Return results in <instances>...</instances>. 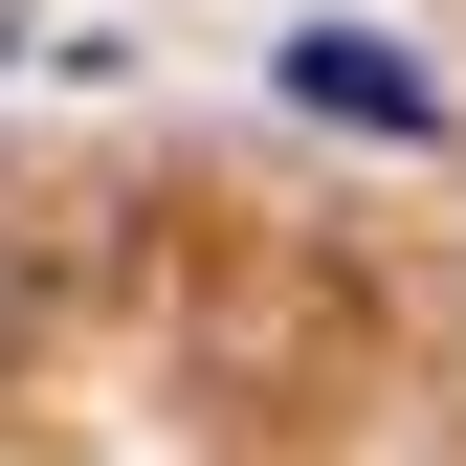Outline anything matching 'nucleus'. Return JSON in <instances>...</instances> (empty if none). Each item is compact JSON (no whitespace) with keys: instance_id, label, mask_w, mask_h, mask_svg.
<instances>
[{"instance_id":"obj_1","label":"nucleus","mask_w":466,"mask_h":466,"mask_svg":"<svg viewBox=\"0 0 466 466\" xmlns=\"http://www.w3.org/2000/svg\"><path fill=\"white\" fill-rule=\"evenodd\" d=\"M289 111H333V134H400V156H422V134H444V89H422V67H400V45H378V23H311V45H289Z\"/></svg>"},{"instance_id":"obj_2","label":"nucleus","mask_w":466,"mask_h":466,"mask_svg":"<svg viewBox=\"0 0 466 466\" xmlns=\"http://www.w3.org/2000/svg\"><path fill=\"white\" fill-rule=\"evenodd\" d=\"M0 333H23V267H0Z\"/></svg>"}]
</instances>
